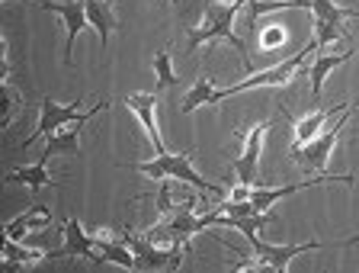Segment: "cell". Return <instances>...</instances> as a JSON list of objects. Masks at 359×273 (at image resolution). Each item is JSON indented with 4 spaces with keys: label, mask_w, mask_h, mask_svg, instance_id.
<instances>
[{
    "label": "cell",
    "mask_w": 359,
    "mask_h": 273,
    "mask_svg": "<svg viewBox=\"0 0 359 273\" xmlns=\"http://www.w3.org/2000/svg\"><path fill=\"white\" fill-rule=\"evenodd\" d=\"M241 10L234 7V0H215V4H209L205 7V13H202V20L189 29L187 36V55H196V48L199 46H212V42H231L234 48H238L241 61L244 65H250V58H247V46L241 42V36L234 32V16H238Z\"/></svg>",
    "instance_id": "1"
},
{
    "label": "cell",
    "mask_w": 359,
    "mask_h": 273,
    "mask_svg": "<svg viewBox=\"0 0 359 273\" xmlns=\"http://www.w3.org/2000/svg\"><path fill=\"white\" fill-rule=\"evenodd\" d=\"M205 228H209L205 219L196 215V203L187 199V203H170L161 213V222L151 225L148 232H142V235L154 244H189Z\"/></svg>",
    "instance_id": "2"
},
{
    "label": "cell",
    "mask_w": 359,
    "mask_h": 273,
    "mask_svg": "<svg viewBox=\"0 0 359 273\" xmlns=\"http://www.w3.org/2000/svg\"><path fill=\"white\" fill-rule=\"evenodd\" d=\"M356 107H359V97H356V103L344 107V113L337 116L334 126L321 129L308 145H302V148H292L289 152L292 161H295L302 171H308V174H321V171H327L330 158H334V148H337V142H340V132H344V126L350 122V116L356 113Z\"/></svg>",
    "instance_id": "3"
},
{
    "label": "cell",
    "mask_w": 359,
    "mask_h": 273,
    "mask_svg": "<svg viewBox=\"0 0 359 273\" xmlns=\"http://www.w3.org/2000/svg\"><path fill=\"white\" fill-rule=\"evenodd\" d=\"M138 174H148L151 180H180V183H189L196 187L199 193H222L215 183H209L205 177H199V171L193 167L189 154H173V152H161L154 161H135V164H126Z\"/></svg>",
    "instance_id": "4"
},
{
    "label": "cell",
    "mask_w": 359,
    "mask_h": 273,
    "mask_svg": "<svg viewBox=\"0 0 359 273\" xmlns=\"http://www.w3.org/2000/svg\"><path fill=\"white\" fill-rule=\"evenodd\" d=\"M83 103L81 100H74V103H55L52 97L42 100V107H39V122H36V132H32L26 142H20V148H29V145H36L39 138H48L52 132H61L65 126H71V122L77 119H87V116H97L100 109L109 107V100H100V103H93V107L81 109Z\"/></svg>",
    "instance_id": "5"
},
{
    "label": "cell",
    "mask_w": 359,
    "mask_h": 273,
    "mask_svg": "<svg viewBox=\"0 0 359 273\" xmlns=\"http://www.w3.org/2000/svg\"><path fill=\"white\" fill-rule=\"evenodd\" d=\"M314 48H318V46H311V42H308V46L302 48L299 55H292L289 61H279V65H273V68L250 74L247 81L224 87V97H234V93H244V91H257V87H285V84H292V77L299 74L302 65H305V55H311Z\"/></svg>",
    "instance_id": "6"
},
{
    "label": "cell",
    "mask_w": 359,
    "mask_h": 273,
    "mask_svg": "<svg viewBox=\"0 0 359 273\" xmlns=\"http://www.w3.org/2000/svg\"><path fill=\"white\" fill-rule=\"evenodd\" d=\"M128 241V248H132L135 254V267L138 270H180L183 267V248L180 244H173V248H157L154 241H148L144 235H122Z\"/></svg>",
    "instance_id": "7"
},
{
    "label": "cell",
    "mask_w": 359,
    "mask_h": 273,
    "mask_svg": "<svg viewBox=\"0 0 359 273\" xmlns=\"http://www.w3.org/2000/svg\"><path fill=\"white\" fill-rule=\"evenodd\" d=\"M247 241L254 244V254L260 260L263 270H273V273H285L289 264L308 251H318L321 241H305V244H269V241H260L257 235H247Z\"/></svg>",
    "instance_id": "8"
},
{
    "label": "cell",
    "mask_w": 359,
    "mask_h": 273,
    "mask_svg": "<svg viewBox=\"0 0 359 273\" xmlns=\"http://www.w3.org/2000/svg\"><path fill=\"white\" fill-rule=\"evenodd\" d=\"M61 238H65V241H61V248H58V251H48V254H45L48 260H58V258H83V260H93V264H100L97 238L87 235L74 215H67V219H65Z\"/></svg>",
    "instance_id": "9"
},
{
    "label": "cell",
    "mask_w": 359,
    "mask_h": 273,
    "mask_svg": "<svg viewBox=\"0 0 359 273\" xmlns=\"http://www.w3.org/2000/svg\"><path fill=\"white\" fill-rule=\"evenodd\" d=\"M42 10H48V13H58L61 20H65V65H71V55H74V42L77 36H81L83 29L90 26L87 20V7H83V0H61V4H55V0H45V4H39Z\"/></svg>",
    "instance_id": "10"
},
{
    "label": "cell",
    "mask_w": 359,
    "mask_h": 273,
    "mask_svg": "<svg viewBox=\"0 0 359 273\" xmlns=\"http://www.w3.org/2000/svg\"><path fill=\"white\" fill-rule=\"evenodd\" d=\"M269 129H273V119L254 126V129L247 132V142H244V148H241V154L234 158V174H238V180L244 183V187H254V183H257V174H260L263 135H266Z\"/></svg>",
    "instance_id": "11"
},
{
    "label": "cell",
    "mask_w": 359,
    "mask_h": 273,
    "mask_svg": "<svg viewBox=\"0 0 359 273\" xmlns=\"http://www.w3.org/2000/svg\"><path fill=\"white\" fill-rule=\"evenodd\" d=\"M321 183H350L353 187V177L344 174V177H311V180H302V183H289V187H250V199H254V206L260 209V213H266V209H273V203H279L283 197H292V193L305 190V187H321Z\"/></svg>",
    "instance_id": "12"
},
{
    "label": "cell",
    "mask_w": 359,
    "mask_h": 273,
    "mask_svg": "<svg viewBox=\"0 0 359 273\" xmlns=\"http://www.w3.org/2000/svg\"><path fill=\"white\" fill-rule=\"evenodd\" d=\"M126 103H128V109L138 116L144 135H148V142L157 148V154L167 152V148H164V138H161V132H157V91L154 93H132Z\"/></svg>",
    "instance_id": "13"
},
{
    "label": "cell",
    "mask_w": 359,
    "mask_h": 273,
    "mask_svg": "<svg viewBox=\"0 0 359 273\" xmlns=\"http://www.w3.org/2000/svg\"><path fill=\"white\" fill-rule=\"evenodd\" d=\"M87 119H93V116H87ZM87 119H77V122H71V126H65L61 132H52V135L45 138V148H42V154H39V161L48 164V158H55V154L81 158V126Z\"/></svg>",
    "instance_id": "14"
},
{
    "label": "cell",
    "mask_w": 359,
    "mask_h": 273,
    "mask_svg": "<svg viewBox=\"0 0 359 273\" xmlns=\"http://www.w3.org/2000/svg\"><path fill=\"white\" fill-rule=\"evenodd\" d=\"M224 97V87H218L215 77H199V81L189 87V93L183 100H180V113H196L199 107H218Z\"/></svg>",
    "instance_id": "15"
},
{
    "label": "cell",
    "mask_w": 359,
    "mask_h": 273,
    "mask_svg": "<svg viewBox=\"0 0 359 273\" xmlns=\"http://www.w3.org/2000/svg\"><path fill=\"white\" fill-rule=\"evenodd\" d=\"M52 225V213L45 209V206H32V209H26V213H20L16 219H10L7 225H4V235L7 238H26L29 232H36V228H45Z\"/></svg>",
    "instance_id": "16"
},
{
    "label": "cell",
    "mask_w": 359,
    "mask_h": 273,
    "mask_svg": "<svg viewBox=\"0 0 359 273\" xmlns=\"http://www.w3.org/2000/svg\"><path fill=\"white\" fill-rule=\"evenodd\" d=\"M97 238V251H100V260H109V264H116V267H122V270H138L135 267V254H132V248H128V241L126 238H106V235H93Z\"/></svg>",
    "instance_id": "17"
},
{
    "label": "cell",
    "mask_w": 359,
    "mask_h": 273,
    "mask_svg": "<svg viewBox=\"0 0 359 273\" xmlns=\"http://www.w3.org/2000/svg\"><path fill=\"white\" fill-rule=\"evenodd\" d=\"M350 58H353V48H350V52H344V55H314L311 71H308V81H311V97L314 100L321 97L324 81H327L330 71H337L340 65H346Z\"/></svg>",
    "instance_id": "18"
},
{
    "label": "cell",
    "mask_w": 359,
    "mask_h": 273,
    "mask_svg": "<svg viewBox=\"0 0 359 273\" xmlns=\"http://www.w3.org/2000/svg\"><path fill=\"white\" fill-rule=\"evenodd\" d=\"M7 183H22V187H29L32 193H39L42 187H55V177L48 174V164H45V161H36V164H26V167H13L7 174Z\"/></svg>",
    "instance_id": "19"
},
{
    "label": "cell",
    "mask_w": 359,
    "mask_h": 273,
    "mask_svg": "<svg viewBox=\"0 0 359 273\" xmlns=\"http://www.w3.org/2000/svg\"><path fill=\"white\" fill-rule=\"evenodd\" d=\"M83 7H87L90 26H93L100 36V46L106 48V39H109V32L116 29V13H112V7L106 0H83Z\"/></svg>",
    "instance_id": "20"
},
{
    "label": "cell",
    "mask_w": 359,
    "mask_h": 273,
    "mask_svg": "<svg viewBox=\"0 0 359 273\" xmlns=\"http://www.w3.org/2000/svg\"><path fill=\"white\" fill-rule=\"evenodd\" d=\"M39 260H45L42 251H29V248H22L16 238H4V267L7 270H29Z\"/></svg>",
    "instance_id": "21"
},
{
    "label": "cell",
    "mask_w": 359,
    "mask_h": 273,
    "mask_svg": "<svg viewBox=\"0 0 359 273\" xmlns=\"http://www.w3.org/2000/svg\"><path fill=\"white\" fill-rule=\"evenodd\" d=\"M330 116H337V107H330V109H318V113H311V116H305V119L295 122V135H292V148H302V145L311 142V138L324 129V122H327ZM292 148H289V152H292Z\"/></svg>",
    "instance_id": "22"
},
{
    "label": "cell",
    "mask_w": 359,
    "mask_h": 273,
    "mask_svg": "<svg viewBox=\"0 0 359 273\" xmlns=\"http://www.w3.org/2000/svg\"><path fill=\"white\" fill-rule=\"evenodd\" d=\"M308 10L314 13V20H334V23L359 20V10H350L344 4H334V0H308Z\"/></svg>",
    "instance_id": "23"
},
{
    "label": "cell",
    "mask_w": 359,
    "mask_h": 273,
    "mask_svg": "<svg viewBox=\"0 0 359 273\" xmlns=\"http://www.w3.org/2000/svg\"><path fill=\"white\" fill-rule=\"evenodd\" d=\"M346 39V23H334V20H314V46L324 48L327 42Z\"/></svg>",
    "instance_id": "24"
},
{
    "label": "cell",
    "mask_w": 359,
    "mask_h": 273,
    "mask_svg": "<svg viewBox=\"0 0 359 273\" xmlns=\"http://www.w3.org/2000/svg\"><path fill=\"white\" fill-rule=\"evenodd\" d=\"M154 74H157V91H164V87H173L177 84V74H173V65H170V52L161 48L154 55Z\"/></svg>",
    "instance_id": "25"
},
{
    "label": "cell",
    "mask_w": 359,
    "mask_h": 273,
    "mask_svg": "<svg viewBox=\"0 0 359 273\" xmlns=\"http://www.w3.org/2000/svg\"><path fill=\"white\" fill-rule=\"evenodd\" d=\"M285 42H289L285 26H266V29H260V48L263 52H276V48L285 46Z\"/></svg>",
    "instance_id": "26"
},
{
    "label": "cell",
    "mask_w": 359,
    "mask_h": 273,
    "mask_svg": "<svg viewBox=\"0 0 359 273\" xmlns=\"http://www.w3.org/2000/svg\"><path fill=\"white\" fill-rule=\"evenodd\" d=\"M20 93L10 87V84H4V113H0V122H4V129H7L10 122H13V116L20 113Z\"/></svg>",
    "instance_id": "27"
},
{
    "label": "cell",
    "mask_w": 359,
    "mask_h": 273,
    "mask_svg": "<svg viewBox=\"0 0 359 273\" xmlns=\"http://www.w3.org/2000/svg\"><path fill=\"white\" fill-rule=\"evenodd\" d=\"M356 244H359V232H356V235H353V238H346V241H344V248H356Z\"/></svg>",
    "instance_id": "28"
},
{
    "label": "cell",
    "mask_w": 359,
    "mask_h": 273,
    "mask_svg": "<svg viewBox=\"0 0 359 273\" xmlns=\"http://www.w3.org/2000/svg\"><path fill=\"white\" fill-rule=\"evenodd\" d=\"M4 4H13V0H4ZM32 4H45V0H32Z\"/></svg>",
    "instance_id": "29"
},
{
    "label": "cell",
    "mask_w": 359,
    "mask_h": 273,
    "mask_svg": "<svg viewBox=\"0 0 359 273\" xmlns=\"http://www.w3.org/2000/svg\"><path fill=\"white\" fill-rule=\"evenodd\" d=\"M106 4H109V0H106Z\"/></svg>",
    "instance_id": "30"
}]
</instances>
